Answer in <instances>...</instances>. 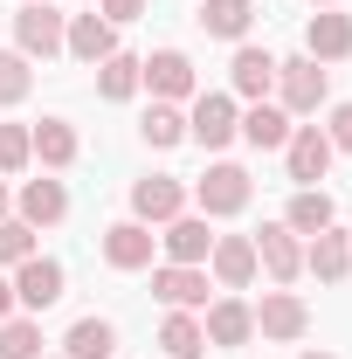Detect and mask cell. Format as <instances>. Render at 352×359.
I'll use <instances>...</instances> for the list:
<instances>
[{
  "label": "cell",
  "instance_id": "1",
  "mask_svg": "<svg viewBox=\"0 0 352 359\" xmlns=\"http://www.w3.org/2000/svg\"><path fill=\"white\" fill-rule=\"evenodd\" d=\"M276 90H283V111H290V118H311V111L332 97V76H325L311 55H290V62H276Z\"/></svg>",
  "mask_w": 352,
  "mask_h": 359
},
{
  "label": "cell",
  "instance_id": "2",
  "mask_svg": "<svg viewBox=\"0 0 352 359\" xmlns=\"http://www.w3.org/2000/svg\"><path fill=\"white\" fill-rule=\"evenodd\" d=\"M235 132H242V111H235V97L201 90V97H194V118H187V138H194V145H208V152H221Z\"/></svg>",
  "mask_w": 352,
  "mask_h": 359
},
{
  "label": "cell",
  "instance_id": "3",
  "mask_svg": "<svg viewBox=\"0 0 352 359\" xmlns=\"http://www.w3.org/2000/svg\"><path fill=\"white\" fill-rule=\"evenodd\" d=\"M249 194H256V187H249V173H242V166H228V159H221V166H208V173L194 180L201 215H242V208H249Z\"/></svg>",
  "mask_w": 352,
  "mask_h": 359
},
{
  "label": "cell",
  "instance_id": "4",
  "mask_svg": "<svg viewBox=\"0 0 352 359\" xmlns=\"http://www.w3.org/2000/svg\"><path fill=\"white\" fill-rule=\"evenodd\" d=\"M62 35H69V21H62L48 0H28V7L14 14V42H21V55H42V62H48V55L62 48Z\"/></svg>",
  "mask_w": 352,
  "mask_h": 359
},
{
  "label": "cell",
  "instance_id": "5",
  "mask_svg": "<svg viewBox=\"0 0 352 359\" xmlns=\"http://www.w3.org/2000/svg\"><path fill=\"white\" fill-rule=\"evenodd\" d=\"M62 283H69V269L55 263V256H28V263H14V304L48 311V304L62 297Z\"/></svg>",
  "mask_w": 352,
  "mask_h": 359
},
{
  "label": "cell",
  "instance_id": "6",
  "mask_svg": "<svg viewBox=\"0 0 352 359\" xmlns=\"http://www.w3.org/2000/svg\"><path fill=\"white\" fill-rule=\"evenodd\" d=\"M173 215H187V187L173 173L132 180V222H173Z\"/></svg>",
  "mask_w": 352,
  "mask_h": 359
},
{
  "label": "cell",
  "instance_id": "7",
  "mask_svg": "<svg viewBox=\"0 0 352 359\" xmlns=\"http://www.w3.org/2000/svg\"><path fill=\"white\" fill-rule=\"evenodd\" d=\"M152 297H159L166 311H194V304H208V269H201V263L152 269Z\"/></svg>",
  "mask_w": 352,
  "mask_h": 359
},
{
  "label": "cell",
  "instance_id": "8",
  "mask_svg": "<svg viewBox=\"0 0 352 359\" xmlns=\"http://www.w3.org/2000/svg\"><path fill=\"white\" fill-rule=\"evenodd\" d=\"M138 83L152 90L159 104H180V97H194V62L180 48H159L152 62H138Z\"/></svg>",
  "mask_w": 352,
  "mask_h": 359
},
{
  "label": "cell",
  "instance_id": "9",
  "mask_svg": "<svg viewBox=\"0 0 352 359\" xmlns=\"http://www.w3.org/2000/svg\"><path fill=\"white\" fill-rule=\"evenodd\" d=\"M283 159H290V180H325L332 173V138L318 132V125H290V138H283Z\"/></svg>",
  "mask_w": 352,
  "mask_h": 359
},
{
  "label": "cell",
  "instance_id": "10",
  "mask_svg": "<svg viewBox=\"0 0 352 359\" xmlns=\"http://www.w3.org/2000/svg\"><path fill=\"white\" fill-rule=\"evenodd\" d=\"M208 263H215L221 290H249V276H256V242H249V235H215Z\"/></svg>",
  "mask_w": 352,
  "mask_h": 359
},
{
  "label": "cell",
  "instance_id": "11",
  "mask_svg": "<svg viewBox=\"0 0 352 359\" xmlns=\"http://www.w3.org/2000/svg\"><path fill=\"white\" fill-rule=\"evenodd\" d=\"M249 242H256V269H269L276 283H290V276L304 269V249H297V235H290L283 222H269L263 235H249Z\"/></svg>",
  "mask_w": 352,
  "mask_h": 359
},
{
  "label": "cell",
  "instance_id": "12",
  "mask_svg": "<svg viewBox=\"0 0 352 359\" xmlns=\"http://www.w3.org/2000/svg\"><path fill=\"white\" fill-rule=\"evenodd\" d=\"M304 269L318 276V283H346L352 276V235H339V228H318L304 249Z\"/></svg>",
  "mask_w": 352,
  "mask_h": 359
},
{
  "label": "cell",
  "instance_id": "13",
  "mask_svg": "<svg viewBox=\"0 0 352 359\" xmlns=\"http://www.w3.org/2000/svg\"><path fill=\"white\" fill-rule=\"evenodd\" d=\"M304 55H311V62H346V55H352V21L332 14V7L311 14V21H304Z\"/></svg>",
  "mask_w": 352,
  "mask_h": 359
},
{
  "label": "cell",
  "instance_id": "14",
  "mask_svg": "<svg viewBox=\"0 0 352 359\" xmlns=\"http://www.w3.org/2000/svg\"><path fill=\"white\" fill-rule=\"evenodd\" d=\"M62 48H69L76 62H90V69H97L104 55H118V28H111L104 14H76V21H69V35H62Z\"/></svg>",
  "mask_w": 352,
  "mask_h": 359
},
{
  "label": "cell",
  "instance_id": "15",
  "mask_svg": "<svg viewBox=\"0 0 352 359\" xmlns=\"http://www.w3.org/2000/svg\"><path fill=\"white\" fill-rule=\"evenodd\" d=\"M104 263L111 269H145L152 263V228L145 222H111L104 228Z\"/></svg>",
  "mask_w": 352,
  "mask_h": 359
},
{
  "label": "cell",
  "instance_id": "16",
  "mask_svg": "<svg viewBox=\"0 0 352 359\" xmlns=\"http://www.w3.org/2000/svg\"><path fill=\"white\" fill-rule=\"evenodd\" d=\"M256 332H263V339H304V332H311L304 297H290V290H269L263 311H256Z\"/></svg>",
  "mask_w": 352,
  "mask_h": 359
},
{
  "label": "cell",
  "instance_id": "17",
  "mask_svg": "<svg viewBox=\"0 0 352 359\" xmlns=\"http://www.w3.org/2000/svg\"><path fill=\"white\" fill-rule=\"evenodd\" d=\"M228 83H235V97H256V104H263L269 83H276V55L242 42V48H235V62H228Z\"/></svg>",
  "mask_w": 352,
  "mask_h": 359
},
{
  "label": "cell",
  "instance_id": "18",
  "mask_svg": "<svg viewBox=\"0 0 352 359\" xmlns=\"http://www.w3.org/2000/svg\"><path fill=\"white\" fill-rule=\"evenodd\" d=\"M62 215H69V187L62 180H28L21 187V222L28 228H55Z\"/></svg>",
  "mask_w": 352,
  "mask_h": 359
},
{
  "label": "cell",
  "instance_id": "19",
  "mask_svg": "<svg viewBox=\"0 0 352 359\" xmlns=\"http://www.w3.org/2000/svg\"><path fill=\"white\" fill-rule=\"evenodd\" d=\"M159 242H166V256H173V263H208V249H215V235H208V215H173Z\"/></svg>",
  "mask_w": 352,
  "mask_h": 359
},
{
  "label": "cell",
  "instance_id": "20",
  "mask_svg": "<svg viewBox=\"0 0 352 359\" xmlns=\"http://www.w3.org/2000/svg\"><path fill=\"white\" fill-rule=\"evenodd\" d=\"M208 346H249V332H256V311L242 304V297H221V304H208Z\"/></svg>",
  "mask_w": 352,
  "mask_h": 359
},
{
  "label": "cell",
  "instance_id": "21",
  "mask_svg": "<svg viewBox=\"0 0 352 359\" xmlns=\"http://www.w3.org/2000/svg\"><path fill=\"white\" fill-rule=\"evenodd\" d=\"M118 353V325L111 318H76L69 339H62V359H111Z\"/></svg>",
  "mask_w": 352,
  "mask_h": 359
},
{
  "label": "cell",
  "instance_id": "22",
  "mask_svg": "<svg viewBox=\"0 0 352 359\" xmlns=\"http://www.w3.org/2000/svg\"><path fill=\"white\" fill-rule=\"evenodd\" d=\"M242 138H249L256 152H276V145L290 138V111H283V104H249V111H242Z\"/></svg>",
  "mask_w": 352,
  "mask_h": 359
},
{
  "label": "cell",
  "instance_id": "23",
  "mask_svg": "<svg viewBox=\"0 0 352 359\" xmlns=\"http://www.w3.org/2000/svg\"><path fill=\"white\" fill-rule=\"evenodd\" d=\"M35 138V159H42L48 173H62L69 159H76V125H62V118H42V125H28Z\"/></svg>",
  "mask_w": 352,
  "mask_h": 359
},
{
  "label": "cell",
  "instance_id": "24",
  "mask_svg": "<svg viewBox=\"0 0 352 359\" xmlns=\"http://www.w3.org/2000/svg\"><path fill=\"white\" fill-rule=\"evenodd\" d=\"M332 215H339V208H332V194L297 187V194H290V215H283V228H290V235H318V228H332Z\"/></svg>",
  "mask_w": 352,
  "mask_h": 359
},
{
  "label": "cell",
  "instance_id": "25",
  "mask_svg": "<svg viewBox=\"0 0 352 359\" xmlns=\"http://www.w3.org/2000/svg\"><path fill=\"white\" fill-rule=\"evenodd\" d=\"M249 21H256V7H249V0H201V28L221 35V42H242V35H249Z\"/></svg>",
  "mask_w": 352,
  "mask_h": 359
},
{
  "label": "cell",
  "instance_id": "26",
  "mask_svg": "<svg viewBox=\"0 0 352 359\" xmlns=\"http://www.w3.org/2000/svg\"><path fill=\"white\" fill-rule=\"evenodd\" d=\"M159 346H166V359H201L208 353V332H201V318L173 311L166 325H159Z\"/></svg>",
  "mask_w": 352,
  "mask_h": 359
},
{
  "label": "cell",
  "instance_id": "27",
  "mask_svg": "<svg viewBox=\"0 0 352 359\" xmlns=\"http://www.w3.org/2000/svg\"><path fill=\"white\" fill-rule=\"evenodd\" d=\"M132 90H138V55H104V62H97V97L125 104Z\"/></svg>",
  "mask_w": 352,
  "mask_h": 359
},
{
  "label": "cell",
  "instance_id": "28",
  "mask_svg": "<svg viewBox=\"0 0 352 359\" xmlns=\"http://www.w3.org/2000/svg\"><path fill=\"white\" fill-rule=\"evenodd\" d=\"M35 90V69H28V55L21 48H0V104H21Z\"/></svg>",
  "mask_w": 352,
  "mask_h": 359
},
{
  "label": "cell",
  "instance_id": "29",
  "mask_svg": "<svg viewBox=\"0 0 352 359\" xmlns=\"http://www.w3.org/2000/svg\"><path fill=\"white\" fill-rule=\"evenodd\" d=\"M0 359H42V325L7 318V325H0Z\"/></svg>",
  "mask_w": 352,
  "mask_h": 359
},
{
  "label": "cell",
  "instance_id": "30",
  "mask_svg": "<svg viewBox=\"0 0 352 359\" xmlns=\"http://www.w3.org/2000/svg\"><path fill=\"white\" fill-rule=\"evenodd\" d=\"M138 132H145V145H159V152H166V145H180V138H187V118H180L173 104H152Z\"/></svg>",
  "mask_w": 352,
  "mask_h": 359
},
{
  "label": "cell",
  "instance_id": "31",
  "mask_svg": "<svg viewBox=\"0 0 352 359\" xmlns=\"http://www.w3.org/2000/svg\"><path fill=\"white\" fill-rule=\"evenodd\" d=\"M35 159V138H28V125H0V173H21Z\"/></svg>",
  "mask_w": 352,
  "mask_h": 359
},
{
  "label": "cell",
  "instance_id": "32",
  "mask_svg": "<svg viewBox=\"0 0 352 359\" xmlns=\"http://www.w3.org/2000/svg\"><path fill=\"white\" fill-rule=\"evenodd\" d=\"M28 256H35V228L21 222V215L0 222V263H28Z\"/></svg>",
  "mask_w": 352,
  "mask_h": 359
},
{
  "label": "cell",
  "instance_id": "33",
  "mask_svg": "<svg viewBox=\"0 0 352 359\" xmlns=\"http://www.w3.org/2000/svg\"><path fill=\"white\" fill-rule=\"evenodd\" d=\"M325 138H332V152H352V104H339V111H332Z\"/></svg>",
  "mask_w": 352,
  "mask_h": 359
},
{
  "label": "cell",
  "instance_id": "34",
  "mask_svg": "<svg viewBox=\"0 0 352 359\" xmlns=\"http://www.w3.org/2000/svg\"><path fill=\"white\" fill-rule=\"evenodd\" d=\"M97 14H104V21H111V28H118V21H138V14H145V0H104V7H97Z\"/></svg>",
  "mask_w": 352,
  "mask_h": 359
},
{
  "label": "cell",
  "instance_id": "35",
  "mask_svg": "<svg viewBox=\"0 0 352 359\" xmlns=\"http://www.w3.org/2000/svg\"><path fill=\"white\" fill-rule=\"evenodd\" d=\"M7 318H14V283L0 276V325H7Z\"/></svg>",
  "mask_w": 352,
  "mask_h": 359
},
{
  "label": "cell",
  "instance_id": "36",
  "mask_svg": "<svg viewBox=\"0 0 352 359\" xmlns=\"http://www.w3.org/2000/svg\"><path fill=\"white\" fill-rule=\"evenodd\" d=\"M0 222H7V187H0Z\"/></svg>",
  "mask_w": 352,
  "mask_h": 359
},
{
  "label": "cell",
  "instance_id": "37",
  "mask_svg": "<svg viewBox=\"0 0 352 359\" xmlns=\"http://www.w3.org/2000/svg\"><path fill=\"white\" fill-rule=\"evenodd\" d=\"M304 359H332V353H304Z\"/></svg>",
  "mask_w": 352,
  "mask_h": 359
},
{
  "label": "cell",
  "instance_id": "38",
  "mask_svg": "<svg viewBox=\"0 0 352 359\" xmlns=\"http://www.w3.org/2000/svg\"><path fill=\"white\" fill-rule=\"evenodd\" d=\"M311 7H332V0H311Z\"/></svg>",
  "mask_w": 352,
  "mask_h": 359
}]
</instances>
